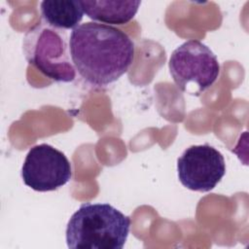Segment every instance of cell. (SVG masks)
<instances>
[{"mask_svg": "<svg viewBox=\"0 0 249 249\" xmlns=\"http://www.w3.org/2000/svg\"><path fill=\"white\" fill-rule=\"evenodd\" d=\"M40 10L47 24L61 30L77 27L85 14L78 0H44Z\"/></svg>", "mask_w": 249, "mask_h": 249, "instance_id": "ba28073f", "label": "cell"}, {"mask_svg": "<svg viewBox=\"0 0 249 249\" xmlns=\"http://www.w3.org/2000/svg\"><path fill=\"white\" fill-rule=\"evenodd\" d=\"M139 0H82L84 13L91 19L109 23L124 24L130 21L138 12Z\"/></svg>", "mask_w": 249, "mask_h": 249, "instance_id": "52a82bcc", "label": "cell"}, {"mask_svg": "<svg viewBox=\"0 0 249 249\" xmlns=\"http://www.w3.org/2000/svg\"><path fill=\"white\" fill-rule=\"evenodd\" d=\"M130 218L109 203H84L66 227L71 249H122L127 239Z\"/></svg>", "mask_w": 249, "mask_h": 249, "instance_id": "7a4b0ae2", "label": "cell"}, {"mask_svg": "<svg viewBox=\"0 0 249 249\" xmlns=\"http://www.w3.org/2000/svg\"><path fill=\"white\" fill-rule=\"evenodd\" d=\"M72 62L80 76L92 86H107L127 72L134 60V43L119 28L85 22L70 34Z\"/></svg>", "mask_w": 249, "mask_h": 249, "instance_id": "6da1fadb", "label": "cell"}, {"mask_svg": "<svg viewBox=\"0 0 249 249\" xmlns=\"http://www.w3.org/2000/svg\"><path fill=\"white\" fill-rule=\"evenodd\" d=\"M168 67L177 88L196 96L209 89L220 73L217 56L197 40H188L177 47L170 55Z\"/></svg>", "mask_w": 249, "mask_h": 249, "instance_id": "277c9868", "label": "cell"}, {"mask_svg": "<svg viewBox=\"0 0 249 249\" xmlns=\"http://www.w3.org/2000/svg\"><path fill=\"white\" fill-rule=\"evenodd\" d=\"M72 168L66 156L49 144L32 147L23 161V183L37 192H51L70 181Z\"/></svg>", "mask_w": 249, "mask_h": 249, "instance_id": "5b68a950", "label": "cell"}, {"mask_svg": "<svg viewBox=\"0 0 249 249\" xmlns=\"http://www.w3.org/2000/svg\"><path fill=\"white\" fill-rule=\"evenodd\" d=\"M226 173L225 159L209 144L187 148L177 160V174L181 184L195 192H209Z\"/></svg>", "mask_w": 249, "mask_h": 249, "instance_id": "8992f818", "label": "cell"}, {"mask_svg": "<svg viewBox=\"0 0 249 249\" xmlns=\"http://www.w3.org/2000/svg\"><path fill=\"white\" fill-rule=\"evenodd\" d=\"M22 49L26 60L46 77L62 83L75 80L76 68L64 30L40 22L26 32Z\"/></svg>", "mask_w": 249, "mask_h": 249, "instance_id": "3957f363", "label": "cell"}]
</instances>
